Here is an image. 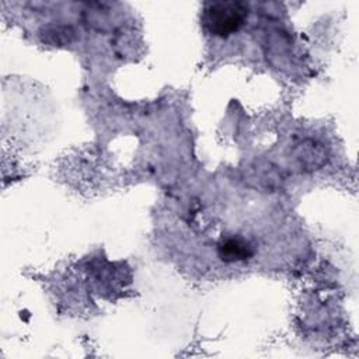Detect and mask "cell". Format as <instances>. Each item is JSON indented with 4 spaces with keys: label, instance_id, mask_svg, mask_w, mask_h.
I'll list each match as a JSON object with an SVG mask.
<instances>
[{
    "label": "cell",
    "instance_id": "2",
    "mask_svg": "<svg viewBox=\"0 0 359 359\" xmlns=\"http://www.w3.org/2000/svg\"><path fill=\"white\" fill-rule=\"evenodd\" d=\"M252 254L254 251L250 243L237 236L223 237L217 245V255L224 262L245 261Z\"/></svg>",
    "mask_w": 359,
    "mask_h": 359
},
{
    "label": "cell",
    "instance_id": "1",
    "mask_svg": "<svg viewBox=\"0 0 359 359\" xmlns=\"http://www.w3.org/2000/svg\"><path fill=\"white\" fill-rule=\"evenodd\" d=\"M248 17V7L238 1H212L203 8L202 22L216 36H229L237 32Z\"/></svg>",
    "mask_w": 359,
    "mask_h": 359
}]
</instances>
